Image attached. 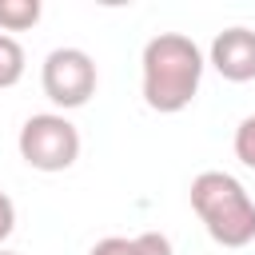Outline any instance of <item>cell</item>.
<instances>
[{
	"instance_id": "1",
	"label": "cell",
	"mask_w": 255,
	"mask_h": 255,
	"mask_svg": "<svg viewBox=\"0 0 255 255\" xmlns=\"http://www.w3.org/2000/svg\"><path fill=\"white\" fill-rule=\"evenodd\" d=\"M203 52L191 36L183 32H159L143 44L139 56V72H143V104L159 116H175L183 112L203 80Z\"/></svg>"
},
{
	"instance_id": "2",
	"label": "cell",
	"mask_w": 255,
	"mask_h": 255,
	"mask_svg": "<svg viewBox=\"0 0 255 255\" xmlns=\"http://www.w3.org/2000/svg\"><path fill=\"white\" fill-rule=\"evenodd\" d=\"M187 195L203 231L219 247H247L255 239V199L231 171H199Z\"/></svg>"
},
{
	"instance_id": "3",
	"label": "cell",
	"mask_w": 255,
	"mask_h": 255,
	"mask_svg": "<svg viewBox=\"0 0 255 255\" xmlns=\"http://www.w3.org/2000/svg\"><path fill=\"white\" fill-rule=\"evenodd\" d=\"M16 147H20V159L32 171L56 175V171H68L80 159V131L64 112H36V116L24 120Z\"/></svg>"
},
{
	"instance_id": "4",
	"label": "cell",
	"mask_w": 255,
	"mask_h": 255,
	"mask_svg": "<svg viewBox=\"0 0 255 255\" xmlns=\"http://www.w3.org/2000/svg\"><path fill=\"white\" fill-rule=\"evenodd\" d=\"M96 60L84 52V48H56L44 56V68H40V88L44 96L60 108V112H76L84 108L92 96H96Z\"/></svg>"
},
{
	"instance_id": "5",
	"label": "cell",
	"mask_w": 255,
	"mask_h": 255,
	"mask_svg": "<svg viewBox=\"0 0 255 255\" xmlns=\"http://www.w3.org/2000/svg\"><path fill=\"white\" fill-rule=\"evenodd\" d=\"M211 68L231 80V84H247L255 80V32L251 28H223L215 40H211V52H207Z\"/></svg>"
},
{
	"instance_id": "6",
	"label": "cell",
	"mask_w": 255,
	"mask_h": 255,
	"mask_svg": "<svg viewBox=\"0 0 255 255\" xmlns=\"http://www.w3.org/2000/svg\"><path fill=\"white\" fill-rule=\"evenodd\" d=\"M40 0H0V32H28L40 24Z\"/></svg>"
},
{
	"instance_id": "7",
	"label": "cell",
	"mask_w": 255,
	"mask_h": 255,
	"mask_svg": "<svg viewBox=\"0 0 255 255\" xmlns=\"http://www.w3.org/2000/svg\"><path fill=\"white\" fill-rule=\"evenodd\" d=\"M24 68H28V56H24L20 40L0 32V88H16L24 80Z\"/></svg>"
},
{
	"instance_id": "8",
	"label": "cell",
	"mask_w": 255,
	"mask_h": 255,
	"mask_svg": "<svg viewBox=\"0 0 255 255\" xmlns=\"http://www.w3.org/2000/svg\"><path fill=\"white\" fill-rule=\"evenodd\" d=\"M231 147H235V159H239V163L255 167V116H247V120L235 128V139H231Z\"/></svg>"
},
{
	"instance_id": "9",
	"label": "cell",
	"mask_w": 255,
	"mask_h": 255,
	"mask_svg": "<svg viewBox=\"0 0 255 255\" xmlns=\"http://www.w3.org/2000/svg\"><path fill=\"white\" fill-rule=\"evenodd\" d=\"M135 255H171V239L159 231H143L135 235Z\"/></svg>"
},
{
	"instance_id": "10",
	"label": "cell",
	"mask_w": 255,
	"mask_h": 255,
	"mask_svg": "<svg viewBox=\"0 0 255 255\" xmlns=\"http://www.w3.org/2000/svg\"><path fill=\"white\" fill-rule=\"evenodd\" d=\"M88 255H135V239H124V235H108L100 239Z\"/></svg>"
},
{
	"instance_id": "11",
	"label": "cell",
	"mask_w": 255,
	"mask_h": 255,
	"mask_svg": "<svg viewBox=\"0 0 255 255\" xmlns=\"http://www.w3.org/2000/svg\"><path fill=\"white\" fill-rule=\"evenodd\" d=\"M12 231H16V203H12L8 191L0 187V243H4Z\"/></svg>"
},
{
	"instance_id": "12",
	"label": "cell",
	"mask_w": 255,
	"mask_h": 255,
	"mask_svg": "<svg viewBox=\"0 0 255 255\" xmlns=\"http://www.w3.org/2000/svg\"><path fill=\"white\" fill-rule=\"evenodd\" d=\"M0 255H16V251H0Z\"/></svg>"
}]
</instances>
